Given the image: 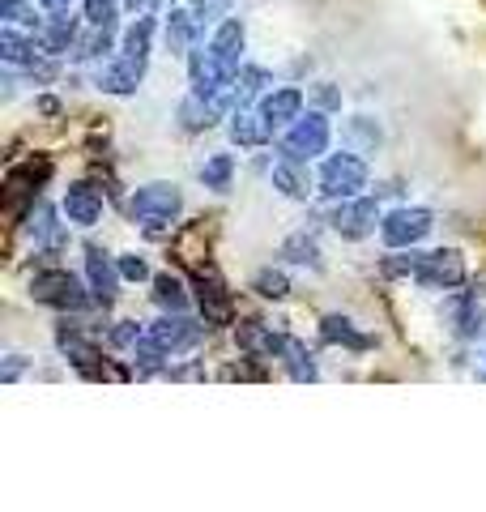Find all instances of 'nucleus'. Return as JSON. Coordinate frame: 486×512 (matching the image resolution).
Returning <instances> with one entry per match:
<instances>
[{"instance_id":"f257e3e1","label":"nucleus","mask_w":486,"mask_h":512,"mask_svg":"<svg viewBox=\"0 0 486 512\" xmlns=\"http://www.w3.org/2000/svg\"><path fill=\"white\" fill-rule=\"evenodd\" d=\"M320 197H329V201H346V197H363V188H367V163L359 154H329L320 163Z\"/></svg>"},{"instance_id":"f03ea898","label":"nucleus","mask_w":486,"mask_h":512,"mask_svg":"<svg viewBox=\"0 0 486 512\" xmlns=\"http://www.w3.org/2000/svg\"><path fill=\"white\" fill-rule=\"evenodd\" d=\"M30 295H35V303L56 308V312H86L94 303V291H86L81 278H73L69 269H47V274H39L30 282Z\"/></svg>"},{"instance_id":"7ed1b4c3","label":"nucleus","mask_w":486,"mask_h":512,"mask_svg":"<svg viewBox=\"0 0 486 512\" xmlns=\"http://www.w3.org/2000/svg\"><path fill=\"white\" fill-rule=\"evenodd\" d=\"M184 210V197L175 184H145L133 192V201H128V214H133V222H141V227H167V222H175Z\"/></svg>"},{"instance_id":"20e7f679","label":"nucleus","mask_w":486,"mask_h":512,"mask_svg":"<svg viewBox=\"0 0 486 512\" xmlns=\"http://www.w3.org/2000/svg\"><path fill=\"white\" fill-rule=\"evenodd\" d=\"M329 137H333V128H329V111L312 107L307 116H299L295 124L286 128V137H282V154H286V158H303V163H312V158H320L324 150H329Z\"/></svg>"},{"instance_id":"39448f33","label":"nucleus","mask_w":486,"mask_h":512,"mask_svg":"<svg viewBox=\"0 0 486 512\" xmlns=\"http://www.w3.org/2000/svg\"><path fill=\"white\" fill-rule=\"evenodd\" d=\"M431 227H435L431 210H423V205H401V210L384 214L380 239L388 248H414V244H423V239L431 235Z\"/></svg>"},{"instance_id":"423d86ee","label":"nucleus","mask_w":486,"mask_h":512,"mask_svg":"<svg viewBox=\"0 0 486 512\" xmlns=\"http://www.w3.org/2000/svg\"><path fill=\"white\" fill-rule=\"evenodd\" d=\"M414 282H418V286H427V291H457V286H465V256H461L457 248L423 252Z\"/></svg>"},{"instance_id":"0eeeda50","label":"nucleus","mask_w":486,"mask_h":512,"mask_svg":"<svg viewBox=\"0 0 486 512\" xmlns=\"http://www.w3.org/2000/svg\"><path fill=\"white\" fill-rule=\"evenodd\" d=\"M329 222H333V231L342 239H367L384 222V214H380V205L371 197H346V201L333 205Z\"/></svg>"},{"instance_id":"6e6552de","label":"nucleus","mask_w":486,"mask_h":512,"mask_svg":"<svg viewBox=\"0 0 486 512\" xmlns=\"http://www.w3.org/2000/svg\"><path fill=\"white\" fill-rule=\"evenodd\" d=\"M145 333H150V338L167 350V355H184V350H192L205 338V325H201V320H192V316H184V312H167L162 320H154Z\"/></svg>"},{"instance_id":"1a4fd4ad","label":"nucleus","mask_w":486,"mask_h":512,"mask_svg":"<svg viewBox=\"0 0 486 512\" xmlns=\"http://www.w3.org/2000/svg\"><path fill=\"white\" fill-rule=\"evenodd\" d=\"M150 52H154V18L150 13H141V18H133L124 26L116 56L128 64V69H137L145 77V69H150Z\"/></svg>"},{"instance_id":"9d476101","label":"nucleus","mask_w":486,"mask_h":512,"mask_svg":"<svg viewBox=\"0 0 486 512\" xmlns=\"http://www.w3.org/2000/svg\"><path fill=\"white\" fill-rule=\"evenodd\" d=\"M60 350H64V359H69L81 376H90V380H99V376H120V372H111V367L103 363L99 355V346L86 342L77 329H69V320L60 325Z\"/></svg>"},{"instance_id":"9b49d317","label":"nucleus","mask_w":486,"mask_h":512,"mask_svg":"<svg viewBox=\"0 0 486 512\" xmlns=\"http://www.w3.org/2000/svg\"><path fill=\"white\" fill-rule=\"evenodd\" d=\"M256 111H261V120L269 128H290L299 116H303V90L295 86H278V90H269L261 103H256Z\"/></svg>"},{"instance_id":"f8f14e48","label":"nucleus","mask_w":486,"mask_h":512,"mask_svg":"<svg viewBox=\"0 0 486 512\" xmlns=\"http://www.w3.org/2000/svg\"><path fill=\"white\" fill-rule=\"evenodd\" d=\"M243 39H248V35H243V22H239V18L218 22L214 35H209V52L218 56V64H222V69L231 73V77L243 69Z\"/></svg>"},{"instance_id":"ddd939ff","label":"nucleus","mask_w":486,"mask_h":512,"mask_svg":"<svg viewBox=\"0 0 486 512\" xmlns=\"http://www.w3.org/2000/svg\"><path fill=\"white\" fill-rule=\"evenodd\" d=\"M35 39H39V47L47 56H64V52H73V43L81 39V22L73 18L69 9L64 13H52L39 30H35Z\"/></svg>"},{"instance_id":"4468645a","label":"nucleus","mask_w":486,"mask_h":512,"mask_svg":"<svg viewBox=\"0 0 486 512\" xmlns=\"http://www.w3.org/2000/svg\"><path fill=\"white\" fill-rule=\"evenodd\" d=\"M205 35L201 22L192 18V9H175L167 13V26H162V43H167V52L171 56H188L192 47H197V39Z\"/></svg>"},{"instance_id":"2eb2a0df","label":"nucleus","mask_w":486,"mask_h":512,"mask_svg":"<svg viewBox=\"0 0 486 512\" xmlns=\"http://www.w3.org/2000/svg\"><path fill=\"white\" fill-rule=\"evenodd\" d=\"M86 282H90V291H94V299H99V303H111L116 286L124 282L120 278V265L111 261L103 248H94V244L86 248Z\"/></svg>"},{"instance_id":"dca6fc26","label":"nucleus","mask_w":486,"mask_h":512,"mask_svg":"<svg viewBox=\"0 0 486 512\" xmlns=\"http://www.w3.org/2000/svg\"><path fill=\"white\" fill-rule=\"evenodd\" d=\"M273 188H278L282 197H290V201H307L316 192L307 163H303V158H286V154L273 163Z\"/></svg>"},{"instance_id":"f3484780","label":"nucleus","mask_w":486,"mask_h":512,"mask_svg":"<svg viewBox=\"0 0 486 512\" xmlns=\"http://www.w3.org/2000/svg\"><path fill=\"white\" fill-rule=\"evenodd\" d=\"M64 218L73 227H94L103 218V197L90 184H69V192H64Z\"/></svg>"},{"instance_id":"a211bd4d","label":"nucleus","mask_w":486,"mask_h":512,"mask_svg":"<svg viewBox=\"0 0 486 512\" xmlns=\"http://www.w3.org/2000/svg\"><path fill=\"white\" fill-rule=\"evenodd\" d=\"M226 120H231L226 128H231V141H235L239 150H256V146H265V141L273 137V128L261 120V111L235 107V111H231V116H226Z\"/></svg>"},{"instance_id":"6ab92c4d","label":"nucleus","mask_w":486,"mask_h":512,"mask_svg":"<svg viewBox=\"0 0 486 512\" xmlns=\"http://www.w3.org/2000/svg\"><path fill=\"white\" fill-rule=\"evenodd\" d=\"M269 90H273V77H269L265 64L243 60V69L235 73V86H231V94H235V107H252V103H261Z\"/></svg>"},{"instance_id":"aec40b11","label":"nucleus","mask_w":486,"mask_h":512,"mask_svg":"<svg viewBox=\"0 0 486 512\" xmlns=\"http://www.w3.org/2000/svg\"><path fill=\"white\" fill-rule=\"evenodd\" d=\"M0 56H5V64H13V69H30L39 56H47L39 39H35V30L30 35H22L18 26H5L0 30Z\"/></svg>"},{"instance_id":"412c9836","label":"nucleus","mask_w":486,"mask_h":512,"mask_svg":"<svg viewBox=\"0 0 486 512\" xmlns=\"http://www.w3.org/2000/svg\"><path fill=\"white\" fill-rule=\"evenodd\" d=\"M197 303H201V316L205 325H231V295L222 291L218 278H205L197 282Z\"/></svg>"},{"instance_id":"4be33fe9","label":"nucleus","mask_w":486,"mask_h":512,"mask_svg":"<svg viewBox=\"0 0 486 512\" xmlns=\"http://www.w3.org/2000/svg\"><path fill=\"white\" fill-rule=\"evenodd\" d=\"M94 86L107 90V94H133L141 86V73L128 69L120 56H111V60H103L99 69H94Z\"/></svg>"},{"instance_id":"5701e85b","label":"nucleus","mask_w":486,"mask_h":512,"mask_svg":"<svg viewBox=\"0 0 486 512\" xmlns=\"http://www.w3.org/2000/svg\"><path fill=\"white\" fill-rule=\"evenodd\" d=\"M320 338L333 342V346H346V350H367L371 346V338H363V333L354 329L350 316H324L320 320Z\"/></svg>"},{"instance_id":"b1692460","label":"nucleus","mask_w":486,"mask_h":512,"mask_svg":"<svg viewBox=\"0 0 486 512\" xmlns=\"http://www.w3.org/2000/svg\"><path fill=\"white\" fill-rule=\"evenodd\" d=\"M103 52H116V26H90V35L73 43V60H99Z\"/></svg>"},{"instance_id":"393cba45","label":"nucleus","mask_w":486,"mask_h":512,"mask_svg":"<svg viewBox=\"0 0 486 512\" xmlns=\"http://www.w3.org/2000/svg\"><path fill=\"white\" fill-rule=\"evenodd\" d=\"M282 363H286L290 380H299V384H312V380L320 376V372H316V363H312V355H307V346L295 342V338H286V346H282Z\"/></svg>"},{"instance_id":"a878e982","label":"nucleus","mask_w":486,"mask_h":512,"mask_svg":"<svg viewBox=\"0 0 486 512\" xmlns=\"http://www.w3.org/2000/svg\"><path fill=\"white\" fill-rule=\"evenodd\" d=\"M154 303L162 312H184L188 308V291L175 274H154Z\"/></svg>"},{"instance_id":"bb28decb","label":"nucleus","mask_w":486,"mask_h":512,"mask_svg":"<svg viewBox=\"0 0 486 512\" xmlns=\"http://www.w3.org/2000/svg\"><path fill=\"white\" fill-rule=\"evenodd\" d=\"M282 261H290V265H303V269H320V244L312 235H290L286 244H282Z\"/></svg>"},{"instance_id":"cd10ccee","label":"nucleus","mask_w":486,"mask_h":512,"mask_svg":"<svg viewBox=\"0 0 486 512\" xmlns=\"http://www.w3.org/2000/svg\"><path fill=\"white\" fill-rule=\"evenodd\" d=\"M235 180V158L231 154H214V158H205L201 163V184L205 188H214V192H226Z\"/></svg>"},{"instance_id":"c85d7f7f","label":"nucleus","mask_w":486,"mask_h":512,"mask_svg":"<svg viewBox=\"0 0 486 512\" xmlns=\"http://www.w3.org/2000/svg\"><path fill=\"white\" fill-rule=\"evenodd\" d=\"M30 239H35V244H60V227H56L52 205H39V210L30 214Z\"/></svg>"},{"instance_id":"c756f323","label":"nucleus","mask_w":486,"mask_h":512,"mask_svg":"<svg viewBox=\"0 0 486 512\" xmlns=\"http://www.w3.org/2000/svg\"><path fill=\"white\" fill-rule=\"evenodd\" d=\"M252 291L261 299H286L290 295V278L282 274V269H261V274L252 278Z\"/></svg>"},{"instance_id":"7c9ffc66","label":"nucleus","mask_w":486,"mask_h":512,"mask_svg":"<svg viewBox=\"0 0 486 512\" xmlns=\"http://www.w3.org/2000/svg\"><path fill=\"white\" fill-rule=\"evenodd\" d=\"M192 18L201 22V30L205 26H218V22H226L231 18V9H235V0H192Z\"/></svg>"},{"instance_id":"2f4dec72","label":"nucleus","mask_w":486,"mask_h":512,"mask_svg":"<svg viewBox=\"0 0 486 512\" xmlns=\"http://www.w3.org/2000/svg\"><path fill=\"white\" fill-rule=\"evenodd\" d=\"M0 18H5V26H30V30L43 26L35 18V5H30V0H0Z\"/></svg>"},{"instance_id":"473e14b6","label":"nucleus","mask_w":486,"mask_h":512,"mask_svg":"<svg viewBox=\"0 0 486 512\" xmlns=\"http://www.w3.org/2000/svg\"><path fill=\"white\" fill-rule=\"evenodd\" d=\"M418 261H423V252L410 248V252H401V256H384L380 269H384L388 278H414L418 274Z\"/></svg>"},{"instance_id":"72a5a7b5","label":"nucleus","mask_w":486,"mask_h":512,"mask_svg":"<svg viewBox=\"0 0 486 512\" xmlns=\"http://www.w3.org/2000/svg\"><path fill=\"white\" fill-rule=\"evenodd\" d=\"M116 265H120V278H124V282H154L150 265H145V256H137V252L116 256Z\"/></svg>"},{"instance_id":"f704fd0d","label":"nucleus","mask_w":486,"mask_h":512,"mask_svg":"<svg viewBox=\"0 0 486 512\" xmlns=\"http://www.w3.org/2000/svg\"><path fill=\"white\" fill-rule=\"evenodd\" d=\"M120 5L116 0H86V22L90 26H116Z\"/></svg>"},{"instance_id":"c9c22d12","label":"nucleus","mask_w":486,"mask_h":512,"mask_svg":"<svg viewBox=\"0 0 486 512\" xmlns=\"http://www.w3.org/2000/svg\"><path fill=\"white\" fill-rule=\"evenodd\" d=\"M312 103L320 111H337V107H342V94H337L329 82H320V86H312Z\"/></svg>"},{"instance_id":"e433bc0d","label":"nucleus","mask_w":486,"mask_h":512,"mask_svg":"<svg viewBox=\"0 0 486 512\" xmlns=\"http://www.w3.org/2000/svg\"><path fill=\"white\" fill-rule=\"evenodd\" d=\"M141 338H145V329H137L133 320H120V325L111 329V342H116V346H137Z\"/></svg>"},{"instance_id":"4c0bfd02","label":"nucleus","mask_w":486,"mask_h":512,"mask_svg":"<svg viewBox=\"0 0 486 512\" xmlns=\"http://www.w3.org/2000/svg\"><path fill=\"white\" fill-rule=\"evenodd\" d=\"M171 0H124V9L133 13V18H141V13H154V9H167Z\"/></svg>"},{"instance_id":"58836bf2","label":"nucleus","mask_w":486,"mask_h":512,"mask_svg":"<svg viewBox=\"0 0 486 512\" xmlns=\"http://www.w3.org/2000/svg\"><path fill=\"white\" fill-rule=\"evenodd\" d=\"M26 372V363H22V355H9L5 359V367H0V380H5V384H13V380H18Z\"/></svg>"},{"instance_id":"ea45409f","label":"nucleus","mask_w":486,"mask_h":512,"mask_svg":"<svg viewBox=\"0 0 486 512\" xmlns=\"http://www.w3.org/2000/svg\"><path fill=\"white\" fill-rule=\"evenodd\" d=\"M39 5H43L47 13H64V9H73V0H39Z\"/></svg>"}]
</instances>
